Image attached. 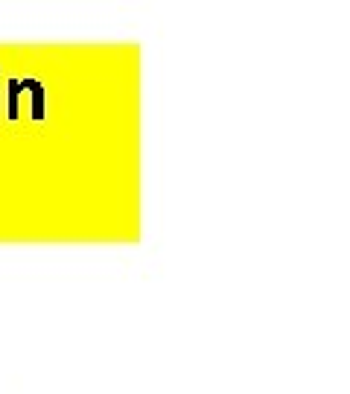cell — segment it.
<instances>
[{
    "instance_id": "cell-1",
    "label": "cell",
    "mask_w": 350,
    "mask_h": 394,
    "mask_svg": "<svg viewBox=\"0 0 350 394\" xmlns=\"http://www.w3.org/2000/svg\"><path fill=\"white\" fill-rule=\"evenodd\" d=\"M21 91L30 97V117L35 123H44L47 120V88H44V82L35 76H23Z\"/></svg>"
},
{
    "instance_id": "cell-2",
    "label": "cell",
    "mask_w": 350,
    "mask_h": 394,
    "mask_svg": "<svg viewBox=\"0 0 350 394\" xmlns=\"http://www.w3.org/2000/svg\"><path fill=\"white\" fill-rule=\"evenodd\" d=\"M21 79L18 76H12L6 79V120L15 123L21 117Z\"/></svg>"
}]
</instances>
